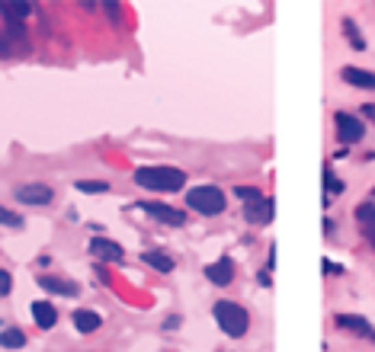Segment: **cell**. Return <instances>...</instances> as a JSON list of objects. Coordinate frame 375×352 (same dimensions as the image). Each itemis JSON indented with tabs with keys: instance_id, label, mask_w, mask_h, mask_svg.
<instances>
[{
	"instance_id": "4fadbf2b",
	"label": "cell",
	"mask_w": 375,
	"mask_h": 352,
	"mask_svg": "<svg viewBox=\"0 0 375 352\" xmlns=\"http://www.w3.org/2000/svg\"><path fill=\"white\" fill-rule=\"evenodd\" d=\"M206 275H208V282L228 285L231 279H234V266H231V260H218V263H212L206 269Z\"/></svg>"
},
{
	"instance_id": "ffe728a7",
	"label": "cell",
	"mask_w": 375,
	"mask_h": 352,
	"mask_svg": "<svg viewBox=\"0 0 375 352\" xmlns=\"http://www.w3.org/2000/svg\"><path fill=\"white\" fill-rule=\"evenodd\" d=\"M324 186H327V192H330V196H337V192H343V183H340V179L334 176V170H330V166L324 170Z\"/></svg>"
},
{
	"instance_id": "ac0fdd59",
	"label": "cell",
	"mask_w": 375,
	"mask_h": 352,
	"mask_svg": "<svg viewBox=\"0 0 375 352\" xmlns=\"http://www.w3.org/2000/svg\"><path fill=\"white\" fill-rule=\"evenodd\" d=\"M77 192L103 196V192H109V183H103V179H77Z\"/></svg>"
},
{
	"instance_id": "9a60e30c",
	"label": "cell",
	"mask_w": 375,
	"mask_h": 352,
	"mask_svg": "<svg viewBox=\"0 0 375 352\" xmlns=\"http://www.w3.org/2000/svg\"><path fill=\"white\" fill-rule=\"evenodd\" d=\"M99 323H103V317H99L97 311H74V327H77L80 333L99 330Z\"/></svg>"
},
{
	"instance_id": "484cf974",
	"label": "cell",
	"mask_w": 375,
	"mask_h": 352,
	"mask_svg": "<svg viewBox=\"0 0 375 352\" xmlns=\"http://www.w3.org/2000/svg\"><path fill=\"white\" fill-rule=\"evenodd\" d=\"M372 196H375V192H372Z\"/></svg>"
},
{
	"instance_id": "9c48e42d",
	"label": "cell",
	"mask_w": 375,
	"mask_h": 352,
	"mask_svg": "<svg viewBox=\"0 0 375 352\" xmlns=\"http://www.w3.org/2000/svg\"><path fill=\"white\" fill-rule=\"evenodd\" d=\"M29 3L26 0H0V13H3V20H7V26L10 23H23L26 16H29Z\"/></svg>"
},
{
	"instance_id": "ba28073f",
	"label": "cell",
	"mask_w": 375,
	"mask_h": 352,
	"mask_svg": "<svg viewBox=\"0 0 375 352\" xmlns=\"http://www.w3.org/2000/svg\"><path fill=\"white\" fill-rule=\"evenodd\" d=\"M90 253L97 256V260H112V263H119V260H122V247H119L116 240L97 237V240H90Z\"/></svg>"
},
{
	"instance_id": "44dd1931",
	"label": "cell",
	"mask_w": 375,
	"mask_h": 352,
	"mask_svg": "<svg viewBox=\"0 0 375 352\" xmlns=\"http://www.w3.org/2000/svg\"><path fill=\"white\" fill-rule=\"evenodd\" d=\"M0 225H3V227H23V218H20V215H13L10 208L0 205Z\"/></svg>"
},
{
	"instance_id": "5b68a950",
	"label": "cell",
	"mask_w": 375,
	"mask_h": 352,
	"mask_svg": "<svg viewBox=\"0 0 375 352\" xmlns=\"http://www.w3.org/2000/svg\"><path fill=\"white\" fill-rule=\"evenodd\" d=\"M141 212L151 218H158L160 225H170V227H180L186 221V215H183L180 208H170V205H164V202H141Z\"/></svg>"
},
{
	"instance_id": "7a4b0ae2",
	"label": "cell",
	"mask_w": 375,
	"mask_h": 352,
	"mask_svg": "<svg viewBox=\"0 0 375 352\" xmlns=\"http://www.w3.org/2000/svg\"><path fill=\"white\" fill-rule=\"evenodd\" d=\"M186 202L193 212H202V215H218L225 212V192L218 186H193L186 192Z\"/></svg>"
},
{
	"instance_id": "277c9868",
	"label": "cell",
	"mask_w": 375,
	"mask_h": 352,
	"mask_svg": "<svg viewBox=\"0 0 375 352\" xmlns=\"http://www.w3.org/2000/svg\"><path fill=\"white\" fill-rule=\"evenodd\" d=\"M363 135H365V125L359 118L350 116V112H337V141L353 144V141H359Z\"/></svg>"
},
{
	"instance_id": "52a82bcc",
	"label": "cell",
	"mask_w": 375,
	"mask_h": 352,
	"mask_svg": "<svg viewBox=\"0 0 375 352\" xmlns=\"http://www.w3.org/2000/svg\"><path fill=\"white\" fill-rule=\"evenodd\" d=\"M244 218L250 221V225H269V218H273V202L263 199V196H260L257 202H247Z\"/></svg>"
},
{
	"instance_id": "d4e9b609",
	"label": "cell",
	"mask_w": 375,
	"mask_h": 352,
	"mask_svg": "<svg viewBox=\"0 0 375 352\" xmlns=\"http://www.w3.org/2000/svg\"><path fill=\"white\" fill-rule=\"evenodd\" d=\"M369 237H372V244H375V227H372V231H369Z\"/></svg>"
},
{
	"instance_id": "5bb4252c",
	"label": "cell",
	"mask_w": 375,
	"mask_h": 352,
	"mask_svg": "<svg viewBox=\"0 0 375 352\" xmlns=\"http://www.w3.org/2000/svg\"><path fill=\"white\" fill-rule=\"evenodd\" d=\"M337 327H343V330H353V333H363V336H375V330L363 317H356V314H340L337 317Z\"/></svg>"
},
{
	"instance_id": "8992f818",
	"label": "cell",
	"mask_w": 375,
	"mask_h": 352,
	"mask_svg": "<svg viewBox=\"0 0 375 352\" xmlns=\"http://www.w3.org/2000/svg\"><path fill=\"white\" fill-rule=\"evenodd\" d=\"M16 199L26 202V205H49L51 199H55V192L49 186H42V183H29V186L16 189Z\"/></svg>"
},
{
	"instance_id": "30bf717a",
	"label": "cell",
	"mask_w": 375,
	"mask_h": 352,
	"mask_svg": "<svg viewBox=\"0 0 375 352\" xmlns=\"http://www.w3.org/2000/svg\"><path fill=\"white\" fill-rule=\"evenodd\" d=\"M39 285L49 294H68V298H71V294H77V285L68 282V279H58V275H42Z\"/></svg>"
},
{
	"instance_id": "2e32d148",
	"label": "cell",
	"mask_w": 375,
	"mask_h": 352,
	"mask_svg": "<svg viewBox=\"0 0 375 352\" xmlns=\"http://www.w3.org/2000/svg\"><path fill=\"white\" fill-rule=\"evenodd\" d=\"M141 263L151 266V269H158V273H170V269H173V260H170L167 253H154V250L141 253Z\"/></svg>"
},
{
	"instance_id": "7c38bea8",
	"label": "cell",
	"mask_w": 375,
	"mask_h": 352,
	"mask_svg": "<svg viewBox=\"0 0 375 352\" xmlns=\"http://www.w3.org/2000/svg\"><path fill=\"white\" fill-rule=\"evenodd\" d=\"M340 77L350 84V87H359V90H375V74L369 71H359V68H343Z\"/></svg>"
},
{
	"instance_id": "7402d4cb",
	"label": "cell",
	"mask_w": 375,
	"mask_h": 352,
	"mask_svg": "<svg viewBox=\"0 0 375 352\" xmlns=\"http://www.w3.org/2000/svg\"><path fill=\"white\" fill-rule=\"evenodd\" d=\"M234 192L244 199V202H257L260 199V189H254V186H241V189H234Z\"/></svg>"
},
{
	"instance_id": "d6986e66",
	"label": "cell",
	"mask_w": 375,
	"mask_h": 352,
	"mask_svg": "<svg viewBox=\"0 0 375 352\" xmlns=\"http://www.w3.org/2000/svg\"><path fill=\"white\" fill-rule=\"evenodd\" d=\"M343 29H346V36H350V45H353L356 51H363V49H365V42H363V36H359V29H356V26H353L350 20L343 23Z\"/></svg>"
},
{
	"instance_id": "8fae6325",
	"label": "cell",
	"mask_w": 375,
	"mask_h": 352,
	"mask_svg": "<svg viewBox=\"0 0 375 352\" xmlns=\"http://www.w3.org/2000/svg\"><path fill=\"white\" fill-rule=\"evenodd\" d=\"M32 317H36V323H39L42 330H51V327L58 323V311H55L49 301H36V304H32Z\"/></svg>"
},
{
	"instance_id": "e0dca14e",
	"label": "cell",
	"mask_w": 375,
	"mask_h": 352,
	"mask_svg": "<svg viewBox=\"0 0 375 352\" xmlns=\"http://www.w3.org/2000/svg\"><path fill=\"white\" fill-rule=\"evenodd\" d=\"M0 346H7V349H20V346H26V333L23 330H3L0 333Z\"/></svg>"
},
{
	"instance_id": "603a6c76",
	"label": "cell",
	"mask_w": 375,
	"mask_h": 352,
	"mask_svg": "<svg viewBox=\"0 0 375 352\" xmlns=\"http://www.w3.org/2000/svg\"><path fill=\"white\" fill-rule=\"evenodd\" d=\"M10 285H13L10 273H3V269H0V298H7V294H10Z\"/></svg>"
},
{
	"instance_id": "6da1fadb",
	"label": "cell",
	"mask_w": 375,
	"mask_h": 352,
	"mask_svg": "<svg viewBox=\"0 0 375 352\" xmlns=\"http://www.w3.org/2000/svg\"><path fill=\"white\" fill-rule=\"evenodd\" d=\"M135 183L151 192H173L186 183V173L177 166H138L135 170Z\"/></svg>"
},
{
	"instance_id": "3957f363",
	"label": "cell",
	"mask_w": 375,
	"mask_h": 352,
	"mask_svg": "<svg viewBox=\"0 0 375 352\" xmlns=\"http://www.w3.org/2000/svg\"><path fill=\"white\" fill-rule=\"evenodd\" d=\"M215 320H218V327L228 333V336H244L247 333V311L241 307V304H234V301H218L215 304Z\"/></svg>"
},
{
	"instance_id": "cb8c5ba5",
	"label": "cell",
	"mask_w": 375,
	"mask_h": 352,
	"mask_svg": "<svg viewBox=\"0 0 375 352\" xmlns=\"http://www.w3.org/2000/svg\"><path fill=\"white\" fill-rule=\"evenodd\" d=\"M356 218H359V221H375V208L372 205H359L356 208Z\"/></svg>"
}]
</instances>
